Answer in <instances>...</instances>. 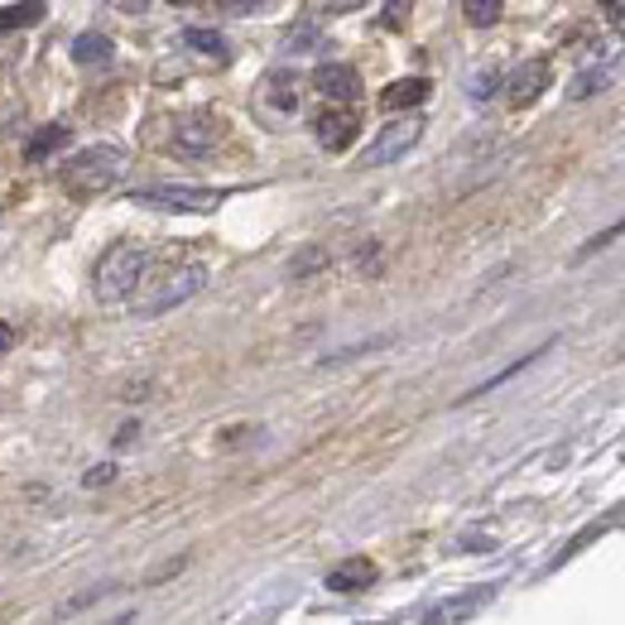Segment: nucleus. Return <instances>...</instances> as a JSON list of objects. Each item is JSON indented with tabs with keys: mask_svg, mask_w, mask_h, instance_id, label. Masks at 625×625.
<instances>
[{
	"mask_svg": "<svg viewBox=\"0 0 625 625\" xmlns=\"http://www.w3.org/2000/svg\"><path fill=\"white\" fill-rule=\"evenodd\" d=\"M606 87H612V68H587L568 82V101H587V97L606 92Z\"/></svg>",
	"mask_w": 625,
	"mask_h": 625,
	"instance_id": "obj_14",
	"label": "nucleus"
},
{
	"mask_svg": "<svg viewBox=\"0 0 625 625\" xmlns=\"http://www.w3.org/2000/svg\"><path fill=\"white\" fill-rule=\"evenodd\" d=\"M169 6H193V0H169Z\"/></svg>",
	"mask_w": 625,
	"mask_h": 625,
	"instance_id": "obj_31",
	"label": "nucleus"
},
{
	"mask_svg": "<svg viewBox=\"0 0 625 625\" xmlns=\"http://www.w3.org/2000/svg\"><path fill=\"white\" fill-rule=\"evenodd\" d=\"M621 236H625V216H621V222H612L606 231H597V236H587L583 245H577V255H573V260H592V255H602L606 245H616Z\"/></svg>",
	"mask_w": 625,
	"mask_h": 625,
	"instance_id": "obj_19",
	"label": "nucleus"
},
{
	"mask_svg": "<svg viewBox=\"0 0 625 625\" xmlns=\"http://www.w3.org/2000/svg\"><path fill=\"white\" fill-rule=\"evenodd\" d=\"M313 135H317V144L323 150H332V154H342L346 144H352L356 135H361V115L352 111V107H337V111H323L317 115V125H313Z\"/></svg>",
	"mask_w": 625,
	"mask_h": 625,
	"instance_id": "obj_8",
	"label": "nucleus"
},
{
	"mask_svg": "<svg viewBox=\"0 0 625 625\" xmlns=\"http://www.w3.org/2000/svg\"><path fill=\"white\" fill-rule=\"evenodd\" d=\"M255 111L265 115V121L274 125H284V121H294V115L303 111V78L294 68H274L260 78L255 87Z\"/></svg>",
	"mask_w": 625,
	"mask_h": 625,
	"instance_id": "obj_2",
	"label": "nucleus"
},
{
	"mask_svg": "<svg viewBox=\"0 0 625 625\" xmlns=\"http://www.w3.org/2000/svg\"><path fill=\"white\" fill-rule=\"evenodd\" d=\"M125 150H115V144H92V150H82V154H72L68 164H63V179L72 188H107L115 183L125 173Z\"/></svg>",
	"mask_w": 625,
	"mask_h": 625,
	"instance_id": "obj_3",
	"label": "nucleus"
},
{
	"mask_svg": "<svg viewBox=\"0 0 625 625\" xmlns=\"http://www.w3.org/2000/svg\"><path fill=\"white\" fill-rule=\"evenodd\" d=\"M404 10H410V0H390L385 14H381V24H385V29H400V24H404Z\"/></svg>",
	"mask_w": 625,
	"mask_h": 625,
	"instance_id": "obj_25",
	"label": "nucleus"
},
{
	"mask_svg": "<svg viewBox=\"0 0 625 625\" xmlns=\"http://www.w3.org/2000/svg\"><path fill=\"white\" fill-rule=\"evenodd\" d=\"M313 87L327 101H356L361 97V78H356V68H346V63H317Z\"/></svg>",
	"mask_w": 625,
	"mask_h": 625,
	"instance_id": "obj_9",
	"label": "nucleus"
},
{
	"mask_svg": "<svg viewBox=\"0 0 625 625\" xmlns=\"http://www.w3.org/2000/svg\"><path fill=\"white\" fill-rule=\"evenodd\" d=\"M482 597H486V592H472V597H457L453 606H433V612H429V621H457V616H467V612H472V606L482 602Z\"/></svg>",
	"mask_w": 625,
	"mask_h": 625,
	"instance_id": "obj_23",
	"label": "nucleus"
},
{
	"mask_svg": "<svg viewBox=\"0 0 625 625\" xmlns=\"http://www.w3.org/2000/svg\"><path fill=\"white\" fill-rule=\"evenodd\" d=\"M216 121L212 115H202V111H193V115H179L173 121V154H183V159H208L212 150H216Z\"/></svg>",
	"mask_w": 625,
	"mask_h": 625,
	"instance_id": "obj_7",
	"label": "nucleus"
},
{
	"mask_svg": "<svg viewBox=\"0 0 625 625\" xmlns=\"http://www.w3.org/2000/svg\"><path fill=\"white\" fill-rule=\"evenodd\" d=\"M462 14H467V24L491 29L501 20V0H462Z\"/></svg>",
	"mask_w": 625,
	"mask_h": 625,
	"instance_id": "obj_20",
	"label": "nucleus"
},
{
	"mask_svg": "<svg viewBox=\"0 0 625 625\" xmlns=\"http://www.w3.org/2000/svg\"><path fill=\"white\" fill-rule=\"evenodd\" d=\"M602 10L612 14V20H621V14H625V0H602Z\"/></svg>",
	"mask_w": 625,
	"mask_h": 625,
	"instance_id": "obj_29",
	"label": "nucleus"
},
{
	"mask_svg": "<svg viewBox=\"0 0 625 625\" xmlns=\"http://www.w3.org/2000/svg\"><path fill=\"white\" fill-rule=\"evenodd\" d=\"M260 6H270V0H222L226 14H245V10H260Z\"/></svg>",
	"mask_w": 625,
	"mask_h": 625,
	"instance_id": "obj_28",
	"label": "nucleus"
},
{
	"mask_svg": "<svg viewBox=\"0 0 625 625\" xmlns=\"http://www.w3.org/2000/svg\"><path fill=\"white\" fill-rule=\"evenodd\" d=\"M317 43H323V29H317L313 20H299V24L284 34V53H313Z\"/></svg>",
	"mask_w": 625,
	"mask_h": 625,
	"instance_id": "obj_17",
	"label": "nucleus"
},
{
	"mask_svg": "<svg viewBox=\"0 0 625 625\" xmlns=\"http://www.w3.org/2000/svg\"><path fill=\"white\" fill-rule=\"evenodd\" d=\"M540 356H544V346H540V352H530V356H520L515 366L496 371V375H491V381H482L476 390H467V395H462V404H467V400H482V395H491V390H496V385H505V381H515V375H520V371H530V366H534V361H540Z\"/></svg>",
	"mask_w": 625,
	"mask_h": 625,
	"instance_id": "obj_15",
	"label": "nucleus"
},
{
	"mask_svg": "<svg viewBox=\"0 0 625 625\" xmlns=\"http://www.w3.org/2000/svg\"><path fill=\"white\" fill-rule=\"evenodd\" d=\"M323 10H332V14H346V10H361V6H371V0H317Z\"/></svg>",
	"mask_w": 625,
	"mask_h": 625,
	"instance_id": "obj_27",
	"label": "nucleus"
},
{
	"mask_svg": "<svg viewBox=\"0 0 625 625\" xmlns=\"http://www.w3.org/2000/svg\"><path fill=\"white\" fill-rule=\"evenodd\" d=\"M433 92L429 87V78H400V82H390L385 92H381V107L385 111H410V107H419Z\"/></svg>",
	"mask_w": 625,
	"mask_h": 625,
	"instance_id": "obj_12",
	"label": "nucleus"
},
{
	"mask_svg": "<svg viewBox=\"0 0 625 625\" xmlns=\"http://www.w3.org/2000/svg\"><path fill=\"white\" fill-rule=\"evenodd\" d=\"M496 87H501V68H496V63H482V68H476L472 78H467L472 101H491V97H496Z\"/></svg>",
	"mask_w": 625,
	"mask_h": 625,
	"instance_id": "obj_18",
	"label": "nucleus"
},
{
	"mask_svg": "<svg viewBox=\"0 0 625 625\" xmlns=\"http://www.w3.org/2000/svg\"><path fill=\"white\" fill-rule=\"evenodd\" d=\"M140 208H164V212H216L222 193L216 188H183V183H154V188H135Z\"/></svg>",
	"mask_w": 625,
	"mask_h": 625,
	"instance_id": "obj_4",
	"label": "nucleus"
},
{
	"mask_svg": "<svg viewBox=\"0 0 625 625\" xmlns=\"http://www.w3.org/2000/svg\"><path fill=\"white\" fill-rule=\"evenodd\" d=\"M327 265V255L323 251H303L299 260H294V265H289V274H313V270H323Z\"/></svg>",
	"mask_w": 625,
	"mask_h": 625,
	"instance_id": "obj_24",
	"label": "nucleus"
},
{
	"mask_svg": "<svg viewBox=\"0 0 625 625\" xmlns=\"http://www.w3.org/2000/svg\"><path fill=\"white\" fill-rule=\"evenodd\" d=\"M419 135H424V121L419 115H400V121H390L381 135H375V144H366V154H361V164L381 169V164H395L400 154H410Z\"/></svg>",
	"mask_w": 625,
	"mask_h": 625,
	"instance_id": "obj_5",
	"label": "nucleus"
},
{
	"mask_svg": "<svg viewBox=\"0 0 625 625\" xmlns=\"http://www.w3.org/2000/svg\"><path fill=\"white\" fill-rule=\"evenodd\" d=\"M43 20V0H20V6L0 10V29H29Z\"/></svg>",
	"mask_w": 625,
	"mask_h": 625,
	"instance_id": "obj_16",
	"label": "nucleus"
},
{
	"mask_svg": "<svg viewBox=\"0 0 625 625\" xmlns=\"http://www.w3.org/2000/svg\"><path fill=\"white\" fill-rule=\"evenodd\" d=\"M548 87V63L544 58H534V63H520L515 78H511V101L515 107H530V101H540Z\"/></svg>",
	"mask_w": 625,
	"mask_h": 625,
	"instance_id": "obj_10",
	"label": "nucleus"
},
{
	"mask_svg": "<svg viewBox=\"0 0 625 625\" xmlns=\"http://www.w3.org/2000/svg\"><path fill=\"white\" fill-rule=\"evenodd\" d=\"M72 58L87 63V68H107L111 58H115V43L107 34H82L78 43H72Z\"/></svg>",
	"mask_w": 625,
	"mask_h": 625,
	"instance_id": "obj_13",
	"label": "nucleus"
},
{
	"mask_svg": "<svg viewBox=\"0 0 625 625\" xmlns=\"http://www.w3.org/2000/svg\"><path fill=\"white\" fill-rule=\"evenodd\" d=\"M144 270H150V255L140 251V245H111L107 255H101L97 265V299L101 303H121L140 289Z\"/></svg>",
	"mask_w": 625,
	"mask_h": 625,
	"instance_id": "obj_1",
	"label": "nucleus"
},
{
	"mask_svg": "<svg viewBox=\"0 0 625 625\" xmlns=\"http://www.w3.org/2000/svg\"><path fill=\"white\" fill-rule=\"evenodd\" d=\"M10 342H14V337H10V327L0 323V352H10Z\"/></svg>",
	"mask_w": 625,
	"mask_h": 625,
	"instance_id": "obj_30",
	"label": "nucleus"
},
{
	"mask_svg": "<svg viewBox=\"0 0 625 625\" xmlns=\"http://www.w3.org/2000/svg\"><path fill=\"white\" fill-rule=\"evenodd\" d=\"M188 49H198V53H208V58H226V39L216 34V29H188Z\"/></svg>",
	"mask_w": 625,
	"mask_h": 625,
	"instance_id": "obj_21",
	"label": "nucleus"
},
{
	"mask_svg": "<svg viewBox=\"0 0 625 625\" xmlns=\"http://www.w3.org/2000/svg\"><path fill=\"white\" fill-rule=\"evenodd\" d=\"M375 583V563L371 558H346L342 568L327 573V592H342V597H352V592H366Z\"/></svg>",
	"mask_w": 625,
	"mask_h": 625,
	"instance_id": "obj_11",
	"label": "nucleus"
},
{
	"mask_svg": "<svg viewBox=\"0 0 625 625\" xmlns=\"http://www.w3.org/2000/svg\"><path fill=\"white\" fill-rule=\"evenodd\" d=\"M63 140H68V130H63V125H43L39 135H34V144H29V159H43V154H53V150H58V144H63Z\"/></svg>",
	"mask_w": 625,
	"mask_h": 625,
	"instance_id": "obj_22",
	"label": "nucleus"
},
{
	"mask_svg": "<svg viewBox=\"0 0 625 625\" xmlns=\"http://www.w3.org/2000/svg\"><path fill=\"white\" fill-rule=\"evenodd\" d=\"M202 284H208V270L202 265H179L173 274H164V280L154 284V294L140 303L144 313H164V309H179V303H188L193 294H202Z\"/></svg>",
	"mask_w": 625,
	"mask_h": 625,
	"instance_id": "obj_6",
	"label": "nucleus"
},
{
	"mask_svg": "<svg viewBox=\"0 0 625 625\" xmlns=\"http://www.w3.org/2000/svg\"><path fill=\"white\" fill-rule=\"evenodd\" d=\"M111 476H115V467H111V462H101V467H92V472L82 476V486H107Z\"/></svg>",
	"mask_w": 625,
	"mask_h": 625,
	"instance_id": "obj_26",
	"label": "nucleus"
}]
</instances>
